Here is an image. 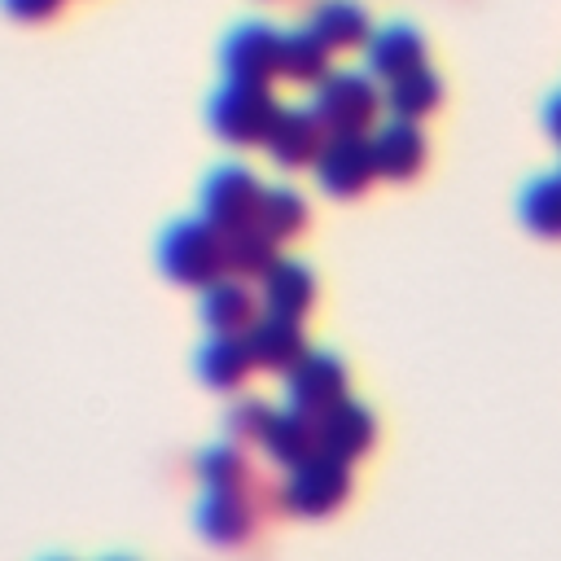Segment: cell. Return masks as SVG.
Here are the masks:
<instances>
[{
	"label": "cell",
	"instance_id": "cell-1",
	"mask_svg": "<svg viewBox=\"0 0 561 561\" xmlns=\"http://www.w3.org/2000/svg\"><path fill=\"white\" fill-rule=\"evenodd\" d=\"M158 263L175 285L188 289H206L219 276H228V259H224V232L206 219H180L162 232L158 241Z\"/></svg>",
	"mask_w": 561,
	"mask_h": 561
},
{
	"label": "cell",
	"instance_id": "cell-2",
	"mask_svg": "<svg viewBox=\"0 0 561 561\" xmlns=\"http://www.w3.org/2000/svg\"><path fill=\"white\" fill-rule=\"evenodd\" d=\"M346 495H351V465L316 451L289 469L280 486V508L294 517H329L346 504Z\"/></svg>",
	"mask_w": 561,
	"mask_h": 561
},
{
	"label": "cell",
	"instance_id": "cell-3",
	"mask_svg": "<svg viewBox=\"0 0 561 561\" xmlns=\"http://www.w3.org/2000/svg\"><path fill=\"white\" fill-rule=\"evenodd\" d=\"M276 96L263 88V83H224L215 96H210V127L219 140L228 145H263L267 140V127L276 118Z\"/></svg>",
	"mask_w": 561,
	"mask_h": 561
},
{
	"label": "cell",
	"instance_id": "cell-4",
	"mask_svg": "<svg viewBox=\"0 0 561 561\" xmlns=\"http://www.w3.org/2000/svg\"><path fill=\"white\" fill-rule=\"evenodd\" d=\"M311 110L329 131H368V123L381 110L377 79L368 70H329L316 83Z\"/></svg>",
	"mask_w": 561,
	"mask_h": 561
},
{
	"label": "cell",
	"instance_id": "cell-5",
	"mask_svg": "<svg viewBox=\"0 0 561 561\" xmlns=\"http://www.w3.org/2000/svg\"><path fill=\"white\" fill-rule=\"evenodd\" d=\"M311 167L329 197H359L377 180L368 131H329Z\"/></svg>",
	"mask_w": 561,
	"mask_h": 561
},
{
	"label": "cell",
	"instance_id": "cell-6",
	"mask_svg": "<svg viewBox=\"0 0 561 561\" xmlns=\"http://www.w3.org/2000/svg\"><path fill=\"white\" fill-rule=\"evenodd\" d=\"M259 210H263V184L245 167H219L202 184V219L215 224L224 237L241 232V228H254Z\"/></svg>",
	"mask_w": 561,
	"mask_h": 561
},
{
	"label": "cell",
	"instance_id": "cell-7",
	"mask_svg": "<svg viewBox=\"0 0 561 561\" xmlns=\"http://www.w3.org/2000/svg\"><path fill=\"white\" fill-rule=\"evenodd\" d=\"M224 75L232 83H272L280 75V35L267 22H245L224 39Z\"/></svg>",
	"mask_w": 561,
	"mask_h": 561
},
{
	"label": "cell",
	"instance_id": "cell-8",
	"mask_svg": "<svg viewBox=\"0 0 561 561\" xmlns=\"http://www.w3.org/2000/svg\"><path fill=\"white\" fill-rule=\"evenodd\" d=\"M245 346H250V359H254V368H263V373H294L302 359H307V333H302V324L298 320H289V316H276V311H263L250 329H245Z\"/></svg>",
	"mask_w": 561,
	"mask_h": 561
},
{
	"label": "cell",
	"instance_id": "cell-9",
	"mask_svg": "<svg viewBox=\"0 0 561 561\" xmlns=\"http://www.w3.org/2000/svg\"><path fill=\"white\" fill-rule=\"evenodd\" d=\"M346 399V368L337 355L307 351V359L289 373V408L302 416H324L333 403Z\"/></svg>",
	"mask_w": 561,
	"mask_h": 561
},
{
	"label": "cell",
	"instance_id": "cell-10",
	"mask_svg": "<svg viewBox=\"0 0 561 561\" xmlns=\"http://www.w3.org/2000/svg\"><path fill=\"white\" fill-rule=\"evenodd\" d=\"M373 443H377V421L355 399H342L324 416H316V447L342 465H355L359 456H368Z\"/></svg>",
	"mask_w": 561,
	"mask_h": 561
},
{
	"label": "cell",
	"instance_id": "cell-11",
	"mask_svg": "<svg viewBox=\"0 0 561 561\" xmlns=\"http://www.w3.org/2000/svg\"><path fill=\"white\" fill-rule=\"evenodd\" d=\"M324 136H329V127L316 118V110L311 105H294V110H276L263 149H267V158L276 167L294 171V167H311L316 162Z\"/></svg>",
	"mask_w": 561,
	"mask_h": 561
},
{
	"label": "cell",
	"instance_id": "cell-12",
	"mask_svg": "<svg viewBox=\"0 0 561 561\" xmlns=\"http://www.w3.org/2000/svg\"><path fill=\"white\" fill-rule=\"evenodd\" d=\"M259 526V504L250 491H206L197 504V530L215 548H241Z\"/></svg>",
	"mask_w": 561,
	"mask_h": 561
},
{
	"label": "cell",
	"instance_id": "cell-13",
	"mask_svg": "<svg viewBox=\"0 0 561 561\" xmlns=\"http://www.w3.org/2000/svg\"><path fill=\"white\" fill-rule=\"evenodd\" d=\"M373 162H377V180H412L425 162V136L412 118H390L386 127H377L373 136Z\"/></svg>",
	"mask_w": 561,
	"mask_h": 561
},
{
	"label": "cell",
	"instance_id": "cell-14",
	"mask_svg": "<svg viewBox=\"0 0 561 561\" xmlns=\"http://www.w3.org/2000/svg\"><path fill=\"white\" fill-rule=\"evenodd\" d=\"M259 316H263L259 294H254L245 280H237V276H232V280L219 276L215 285L202 289V320H206L210 333H237V337H245V329H250Z\"/></svg>",
	"mask_w": 561,
	"mask_h": 561
},
{
	"label": "cell",
	"instance_id": "cell-15",
	"mask_svg": "<svg viewBox=\"0 0 561 561\" xmlns=\"http://www.w3.org/2000/svg\"><path fill=\"white\" fill-rule=\"evenodd\" d=\"M259 302H263V311L302 320L311 311V302H316V276H311V267H302L294 259H276L259 276Z\"/></svg>",
	"mask_w": 561,
	"mask_h": 561
},
{
	"label": "cell",
	"instance_id": "cell-16",
	"mask_svg": "<svg viewBox=\"0 0 561 561\" xmlns=\"http://www.w3.org/2000/svg\"><path fill=\"white\" fill-rule=\"evenodd\" d=\"M364 61H368V75L373 79H399L403 70L421 66L425 61V39L412 31V26H381L368 35L364 44Z\"/></svg>",
	"mask_w": 561,
	"mask_h": 561
},
{
	"label": "cell",
	"instance_id": "cell-17",
	"mask_svg": "<svg viewBox=\"0 0 561 561\" xmlns=\"http://www.w3.org/2000/svg\"><path fill=\"white\" fill-rule=\"evenodd\" d=\"M307 31L329 48V53H342V48H364L373 26H368V13L351 0H320L307 18Z\"/></svg>",
	"mask_w": 561,
	"mask_h": 561
},
{
	"label": "cell",
	"instance_id": "cell-18",
	"mask_svg": "<svg viewBox=\"0 0 561 561\" xmlns=\"http://www.w3.org/2000/svg\"><path fill=\"white\" fill-rule=\"evenodd\" d=\"M197 373L210 390H241L245 377L254 373L250 346L237 333H210V342L197 351Z\"/></svg>",
	"mask_w": 561,
	"mask_h": 561
},
{
	"label": "cell",
	"instance_id": "cell-19",
	"mask_svg": "<svg viewBox=\"0 0 561 561\" xmlns=\"http://www.w3.org/2000/svg\"><path fill=\"white\" fill-rule=\"evenodd\" d=\"M438 96H443V83H438V75H434L425 61L412 66V70H403L399 79L386 83V110H390L394 118H412V123H421L425 114H434Z\"/></svg>",
	"mask_w": 561,
	"mask_h": 561
},
{
	"label": "cell",
	"instance_id": "cell-20",
	"mask_svg": "<svg viewBox=\"0 0 561 561\" xmlns=\"http://www.w3.org/2000/svg\"><path fill=\"white\" fill-rule=\"evenodd\" d=\"M263 451H267L276 465H285V469L302 465L307 456L320 451V447H316V421L302 416V412H294V408L276 412L272 425H267V434H263Z\"/></svg>",
	"mask_w": 561,
	"mask_h": 561
},
{
	"label": "cell",
	"instance_id": "cell-21",
	"mask_svg": "<svg viewBox=\"0 0 561 561\" xmlns=\"http://www.w3.org/2000/svg\"><path fill=\"white\" fill-rule=\"evenodd\" d=\"M224 259H228V276L259 280L276 263V241L254 224V228H241V232H228L224 237Z\"/></svg>",
	"mask_w": 561,
	"mask_h": 561
},
{
	"label": "cell",
	"instance_id": "cell-22",
	"mask_svg": "<svg viewBox=\"0 0 561 561\" xmlns=\"http://www.w3.org/2000/svg\"><path fill=\"white\" fill-rule=\"evenodd\" d=\"M329 48L302 26V31H289L280 35V75L294 79V83H320L333 66H329Z\"/></svg>",
	"mask_w": 561,
	"mask_h": 561
},
{
	"label": "cell",
	"instance_id": "cell-23",
	"mask_svg": "<svg viewBox=\"0 0 561 561\" xmlns=\"http://www.w3.org/2000/svg\"><path fill=\"white\" fill-rule=\"evenodd\" d=\"M259 228L280 245V241H294L302 228H307V202L294 193V188H263V210H259Z\"/></svg>",
	"mask_w": 561,
	"mask_h": 561
},
{
	"label": "cell",
	"instance_id": "cell-24",
	"mask_svg": "<svg viewBox=\"0 0 561 561\" xmlns=\"http://www.w3.org/2000/svg\"><path fill=\"white\" fill-rule=\"evenodd\" d=\"M197 478L206 482V491H245L254 482L245 456L237 443H224V447H210L197 456Z\"/></svg>",
	"mask_w": 561,
	"mask_h": 561
},
{
	"label": "cell",
	"instance_id": "cell-25",
	"mask_svg": "<svg viewBox=\"0 0 561 561\" xmlns=\"http://www.w3.org/2000/svg\"><path fill=\"white\" fill-rule=\"evenodd\" d=\"M522 219L530 232L561 241V175H543L522 197Z\"/></svg>",
	"mask_w": 561,
	"mask_h": 561
},
{
	"label": "cell",
	"instance_id": "cell-26",
	"mask_svg": "<svg viewBox=\"0 0 561 561\" xmlns=\"http://www.w3.org/2000/svg\"><path fill=\"white\" fill-rule=\"evenodd\" d=\"M272 416H276V408H267L263 399H241L232 412H228V438L237 443V447H263V434H267V425H272Z\"/></svg>",
	"mask_w": 561,
	"mask_h": 561
},
{
	"label": "cell",
	"instance_id": "cell-27",
	"mask_svg": "<svg viewBox=\"0 0 561 561\" xmlns=\"http://www.w3.org/2000/svg\"><path fill=\"white\" fill-rule=\"evenodd\" d=\"M66 0H4V13H13L18 22H48L53 13H61Z\"/></svg>",
	"mask_w": 561,
	"mask_h": 561
},
{
	"label": "cell",
	"instance_id": "cell-28",
	"mask_svg": "<svg viewBox=\"0 0 561 561\" xmlns=\"http://www.w3.org/2000/svg\"><path fill=\"white\" fill-rule=\"evenodd\" d=\"M543 123H548V136L561 145V96H552V101H548V114H543Z\"/></svg>",
	"mask_w": 561,
	"mask_h": 561
}]
</instances>
